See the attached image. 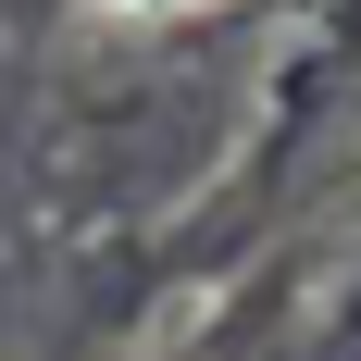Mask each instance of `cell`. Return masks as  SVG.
<instances>
[{"mask_svg":"<svg viewBox=\"0 0 361 361\" xmlns=\"http://www.w3.org/2000/svg\"><path fill=\"white\" fill-rule=\"evenodd\" d=\"M125 13H187V0H125Z\"/></svg>","mask_w":361,"mask_h":361,"instance_id":"1","label":"cell"}]
</instances>
